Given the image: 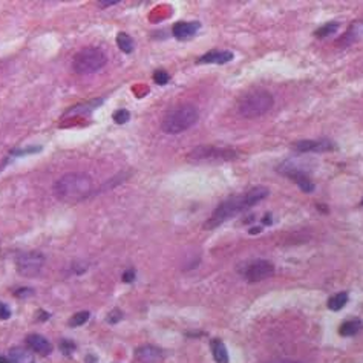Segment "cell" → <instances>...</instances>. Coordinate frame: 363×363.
Wrapping results in <instances>:
<instances>
[{"label":"cell","instance_id":"1","mask_svg":"<svg viewBox=\"0 0 363 363\" xmlns=\"http://www.w3.org/2000/svg\"><path fill=\"white\" fill-rule=\"evenodd\" d=\"M268 188L267 187H253L248 192L242 193V195L238 196H232L228 200H226L224 202H221L214 208V212L212 213V216L206 221L204 228L210 230V228H216L220 227L222 222H226L230 218L236 216L238 213H242L248 208H252L253 206H256L258 202H260L262 200H265L268 196Z\"/></svg>","mask_w":363,"mask_h":363},{"label":"cell","instance_id":"2","mask_svg":"<svg viewBox=\"0 0 363 363\" xmlns=\"http://www.w3.org/2000/svg\"><path fill=\"white\" fill-rule=\"evenodd\" d=\"M54 195L57 200L68 202V204H76L83 200H86L90 192H92V180L86 174L78 172H70L63 176H60L54 187Z\"/></svg>","mask_w":363,"mask_h":363},{"label":"cell","instance_id":"3","mask_svg":"<svg viewBox=\"0 0 363 363\" xmlns=\"http://www.w3.org/2000/svg\"><path fill=\"white\" fill-rule=\"evenodd\" d=\"M200 118V110L193 104H182L167 112L161 121V130L166 134H181L190 129Z\"/></svg>","mask_w":363,"mask_h":363},{"label":"cell","instance_id":"4","mask_svg":"<svg viewBox=\"0 0 363 363\" xmlns=\"http://www.w3.org/2000/svg\"><path fill=\"white\" fill-rule=\"evenodd\" d=\"M274 104L273 95L268 90H252L239 102V114L246 118H258L267 114Z\"/></svg>","mask_w":363,"mask_h":363},{"label":"cell","instance_id":"5","mask_svg":"<svg viewBox=\"0 0 363 363\" xmlns=\"http://www.w3.org/2000/svg\"><path fill=\"white\" fill-rule=\"evenodd\" d=\"M106 62L108 57L100 48H84L72 60V69L80 76L94 74V72L100 70Z\"/></svg>","mask_w":363,"mask_h":363},{"label":"cell","instance_id":"6","mask_svg":"<svg viewBox=\"0 0 363 363\" xmlns=\"http://www.w3.org/2000/svg\"><path fill=\"white\" fill-rule=\"evenodd\" d=\"M238 154L233 149H221L214 146H200L193 149L187 160L190 162H216V161H228L234 160Z\"/></svg>","mask_w":363,"mask_h":363},{"label":"cell","instance_id":"7","mask_svg":"<svg viewBox=\"0 0 363 363\" xmlns=\"http://www.w3.org/2000/svg\"><path fill=\"white\" fill-rule=\"evenodd\" d=\"M44 265V256L40 252H25L20 253L16 259L17 273L25 278L37 276Z\"/></svg>","mask_w":363,"mask_h":363},{"label":"cell","instance_id":"8","mask_svg":"<svg viewBox=\"0 0 363 363\" xmlns=\"http://www.w3.org/2000/svg\"><path fill=\"white\" fill-rule=\"evenodd\" d=\"M278 172L288 176L292 181H294L298 184V187L305 192V193H311L314 192V188H316V186H314V182L308 178V175L302 170L300 167L294 166L293 161H285L282 162L279 167H278Z\"/></svg>","mask_w":363,"mask_h":363},{"label":"cell","instance_id":"9","mask_svg":"<svg viewBox=\"0 0 363 363\" xmlns=\"http://www.w3.org/2000/svg\"><path fill=\"white\" fill-rule=\"evenodd\" d=\"M273 273H274V265L270 260L258 259V260L250 262L246 267L244 278L248 282H260L264 279L273 276Z\"/></svg>","mask_w":363,"mask_h":363},{"label":"cell","instance_id":"10","mask_svg":"<svg viewBox=\"0 0 363 363\" xmlns=\"http://www.w3.org/2000/svg\"><path fill=\"white\" fill-rule=\"evenodd\" d=\"M293 149L299 154H322V152H330L336 149V144L331 140H300L293 144Z\"/></svg>","mask_w":363,"mask_h":363},{"label":"cell","instance_id":"11","mask_svg":"<svg viewBox=\"0 0 363 363\" xmlns=\"http://www.w3.org/2000/svg\"><path fill=\"white\" fill-rule=\"evenodd\" d=\"M200 28H201L200 22H178L172 28V34L176 40L186 42V40H190L195 37L198 34Z\"/></svg>","mask_w":363,"mask_h":363},{"label":"cell","instance_id":"12","mask_svg":"<svg viewBox=\"0 0 363 363\" xmlns=\"http://www.w3.org/2000/svg\"><path fill=\"white\" fill-rule=\"evenodd\" d=\"M26 345L31 351H34L38 356H50L52 352L51 342L40 334H30L26 337Z\"/></svg>","mask_w":363,"mask_h":363},{"label":"cell","instance_id":"13","mask_svg":"<svg viewBox=\"0 0 363 363\" xmlns=\"http://www.w3.org/2000/svg\"><path fill=\"white\" fill-rule=\"evenodd\" d=\"M135 358L140 363H156L162 358V351L154 345H141L135 350Z\"/></svg>","mask_w":363,"mask_h":363},{"label":"cell","instance_id":"14","mask_svg":"<svg viewBox=\"0 0 363 363\" xmlns=\"http://www.w3.org/2000/svg\"><path fill=\"white\" fill-rule=\"evenodd\" d=\"M233 57H234V54L232 51H210V52H206L204 56H201L196 62L200 64H204V63L224 64V63L232 62Z\"/></svg>","mask_w":363,"mask_h":363},{"label":"cell","instance_id":"15","mask_svg":"<svg viewBox=\"0 0 363 363\" xmlns=\"http://www.w3.org/2000/svg\"><path fill=\"white\" fill-rule=\"evenodd\" d=\"M362 36H363V22H356L342 36V38L337 40V44L338 46H350V44L356 43Z\"/></svg>","mask_w":363,"mask_h":363},{"label":"cell","instance_id":"16","mask_svg":"<svg viewBox=\"0 0 363 363\" xmlns=\"http://www.w3.org/2000/svg\"><path fill=\"white\" fill-rule=\"evenodd\" d=\"M104 100L103 98H95V100H90L88 103H80V104H76L69 108L66 112H64V116H69V115H86V114H90L94 109H96L98 106H102Z\"/></svg>","mask_w":363,"mask_h":363},{"label":"cell","instance_id":"17","mask_svg":"<svg viewBox=\"0 0 363 363\" xmlns=\"http://www.w3.org/2000/svg\"><path fill=\"white\" fill-rule=\"evenodd\" d=\"M210 348H212V354L216 363H228V352L226 345L222 344V340L220 338H213L210 342Z\"/></svg>","mask_w":363,"mask_h":363},{"label":"cell","instance_id":"18","mask_svg":"<svg viewBox=\"0 0 363 363\" xmlns=\"http://www.w3.org/2000/svg\"><path fill=\"white\" fill-rule=\"evenodd\" d=\"M10 360H11V363H34V356H32L31 350L12 348L10 351Z\"/></svg>","mask_w":363,"mask_h":363},{"label":"cell","instance_id":"19","mask_svg":"<svg viewBox=\"0 0 363 363\" xmlns=\"http://www.w3.org/2000/svg\"><path fill=\"white\" fill-rule=\"evenodd\" d=\"M362 328V322L354 319V320H348V322H344L338 332H340L344 337H351V336H356Z\"/></svg>","mask_w":363,"mask_h":363},{"label":"cell","instance_id":"20","mask_svg":"<svg viewBox=\"0 0 363 363\" xmlns=\"http://www.w3.org/2000/svg\"><path fill=\"white\" fill-rule=\"evenodd\" d=\"M116 44L121 51H123L124 54H130L134 51V40L130 38L129 34L126 32H120L116 36Z\"/></svg>","mask_w":363,"mask_h":363},{"label":"cell","instance_id":"21","mask_svg":"<svg viewBox=\"0 0 363 363\" xmlns=\"http://www.w3.org/2000/svg\"><path fill=\"white\" fill-rule=\"evenodd\" d=\"M338 26H340V23L338 22H330V23H326V25L320 26L316 32H314V36H316L318 38H326V37L336 34L338 31Z\"/></svg>","mask_w":363,"mask_h":363},{"label":"cell","instance_id":"22","mask_svg":"<svg viewBox=\"0 0 363 363\" xmlns=\"http://www.w3.org/2000/svg\"><path fill=\"white\" fill-rule=\"evenodd\" d=\"M346 302H348V294L346 293H338V294H334L332 298H330L328 308L331 311H338L346 305Z\"/></svg>","mask_w":363,"mask_h":363},{"label":"cell","instance_id":"23","mask_svg":"<svg viewBox=\"0 0 363 363\" xmlns=\"http://www.w3.org/2000/svg\"><path fill=\"white\" fill-rule=\"evenodd\" d=\"M90 318V312L89 311H80V312H76L74 316L69 319V326L70 328H76V326H82L84 325Z\"/></svg>","mask_w":363,"mask_h":363},{"label":"cell","instance_id":"24","mask_svg":"<svg viewBox=\"0 0 363 363\" xmlns=\"http://www.w3.org/2000/svg\"><path fill=\"white\" fill-rule=\"evenodd\" d=\"M112 118H114V121L116 124H124V123H128L129 118H130V112L128 109H118L112 115Z\"/></svg>","mask_w":363,"mask_h":363},{"label":"cell","instance_id":"25","mask_svg":"<svg viewBox=\"0 0 363 363\" xmlns=\"http://www.w3.org/2000/svg\"><path fill=\"white\" fill-rule=\"evenodd\" d=\"M154 80L156 84H167L168 80H170V76H168L164 69H156L154 72Z\"/></svg>","mask_w":363,"mask_h":363},{"label":"cell","instance_id":"26","mask_svg":"<svg viewBox=\"0 0 363 363\" xmlns=\"http://www.w3.org/2000/svg\"><path fill=\"white\" fill-rule=\"evenodd\" d=\"M121 319H123V312H121L118 308H115V310H112L109 314H108V318H106V320L109 322V324H116V322H120Z\"/></svg>","mask_w":363,"mask_h":363},{"label":"cell","instance_id":"27","mask_svg":"<svg viewBox=\"0 0 363 363\" xmlns=\"http://www.w3.org/2000/svg\"><path fill=\"white\" fill-rule=\"evenodd\" d=\"M60 350H62V352L64 356H69L72 351L76 350V345L72 342H69V340H63V342H60Z\"/></svg>","mask_w":363,"mask_h":363},{"label":"cell","instance_id":"28","mask_svg":"<svg viewBox=\"0 0 363 363\" xmlns=\"http://www.w3.org/2000/svg\"><path fill=\"white\" fill-rule=\"evenodd\" d=\"M11 318V310L8 308V305H5L4 302H0V319L6 320Z\"/></svg>","mask_w":363,"mask_h":363},{"label":"cell","instance_id":"29","mask_svg":"<svg viewBox=\"0 0 363 363\" xmlns=\"http://www.w3.org/2000/svg\"><path fill=\"white\" fill-rule=\"evenodd\" d=\"M135 279V272L134 270H129L123 274V282H132Z\"/></svg>","mask_w":363,"mask_h":363},{"label":"cell","instance_id":"30","mask_svg":"<svg viewBox=\"0 0 363 363\" xmlns=\"http://www.w3.org/2000/svg\"><path fill=\"white\" fill-rule=\"evenodd\" d=\"M118 2H120V0H106V2H100L98 5L102 8H106V6H110V5H116Z\"/></svg>","mask_w":363,"mask_h":363},{"label":"cell","instance_id":"31","mask_svg":"<svg viewBox=\"0 0 363 363\" xmlns=\"http://www.w3.org/2000/svg\"><path fill=\"white\" fill-rule=\"evenodd\" d=\"M262 224H265V226H270L272 224V214L270 213H267V216H264Z\"/></svg>","mask_w":363,"mask_h":363},{"label":"cell","instance_id":"32","mask_svg":"<svg viewBox=\"0 0 363 363\" xmlns=\"http://www.w3.org/2000/svg\"><path fill=\"white\" fill-rule=\"evenodd\" d=\"M273 363H300V362H294V360H280V362H273Z\"/></svg>","mask_w":363,"mask_h":363},{"label":"cell","instance_id":"33","mask_svg":"<svg viewBox=\"0 0 363 363\" xmlns=\"http://www.w3.org/2000/svg\"><path fill=\"white\" fill-rule=\"evenodd\" d=\"M0 363H11V360H6L4 357H0Z\"/></svg>","mask_w":363,"mask_h":363},{"label":"cell","instance_id":"34","mask_svg":"<svg viewBox=\"0 0 363 363\" xmlns=\"http://www.w3.org/2000/svg\"><path fill=\"white\" fill-rule=\"evenodd\" d=\"M362 206H363V200H362Z\"/></svg>","mask_w":363,"mask_h":363}]
</instances>
